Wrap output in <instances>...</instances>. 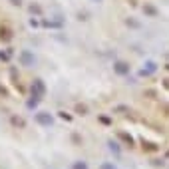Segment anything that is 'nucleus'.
<instances>
[{"instance_id":"nucleus-1","label":"nucleus","mask_w":169,"mask_h":169,"mask_svg":"<svg viewBox=\"0 0 169 169\" xmlns=\"http://www.w3.org/2000/svg\"><path fill=\"white\" fill-rule=\"evenodd\" d=\"M72 169H88V163L86 161H76L72 165Z\"/></svg>"},{"instance_id":"nucleus-2","label":"nucleus","mask_w":169,"mask_h":169,"mask_svg":"<svg viewBox=\"0 0 169 169\" xmlns=\"http://www.w3.org/2000/svg\"><path fill=\"white\" fill-rule=\"evenodd\" d=\"M100 169H116V167H113L112 163H102V167H100Z\"/></svg>"}]
</instances>
